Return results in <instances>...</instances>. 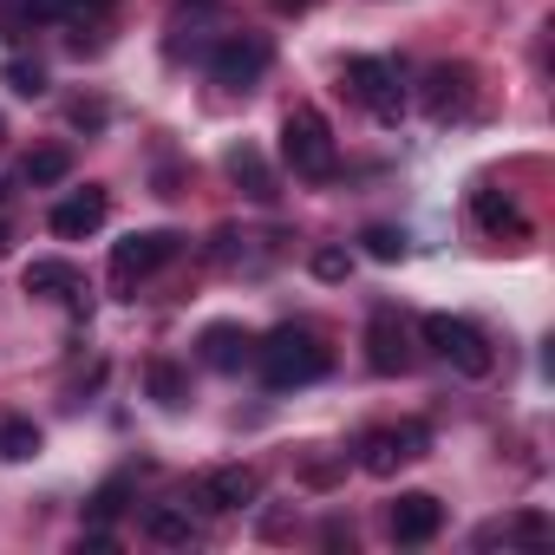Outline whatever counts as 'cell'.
<instances>
[{"label":"cell","mask_w":555,"mask_h":555,"mask_svg":"<svg viewBox=\"0 0 555 555\" xmlns=\"http://www.w3.org/2000/svg\"><path fill=\"white\" fill-rule=\"evenodd\" d=\"M425 347L438 353V360H451L457 373H470V379H483L490 366H496V353H490V340H483V327H470V321H457V314H425Z\"/></svg>","instance_id":"3"},{"label":"cell","mask_w":555,"mask_h":555,"mask_svg":"<svg viewBox=\"0 0 555 555\" xmlns=\"http://www.w3.org/2000/svg\"><path fill=\"white\" fill-rule=\"evenodd\" d=\"M73 125H79V131H99V125H105V105H99V99H79V105H73Z\"/></svg>","instance_id":"27"},{"label":"cell","mask_w":555,"mask_h":555,"mask_svg":"<svg viewBox=\"0 0 555 555\" xmlns=\"http://www.w3.org/2000/svg\"><path fill=\"white\" fill-rule=\"evenodd\" d=\"M340 86H347L379 125H399V118H405V92H399V73H392L386 60H347Z\"/></svg>","instance_id":"6"},{"label":"cell","mask_w":555,"mask_h":555,"mask_svg":"<svg viewBox=\"0 0 555 555\" xmlns=\"http://www.w3.org/2000/svg\"><path fill=\"white\" fill-rule=\"evenodd\" d=\"M21 14H34V21H66L73 0H21Z\"/></svg>","instance_id":"26"},{"label":"cell","mask_w":555,"mask_h":555,"mask_svg":"<svg viewBox=\"0 0 555 555\" xmlns=\"http://www.w3.org/2000/svg\"><path fill=\"white\" fill-rule=\"evenodd\" d=\"M196 353H203L209 373H242V366H255V334L235 327V321H216V327H203Z\"/></svg>","instance_id":"10"},{"label":"cell","mask_w":555,"mask_h":555,"mask_svg":"<svg viewBox=\"0 0 555 555\" xmlns=\"http://www.w3.org/2000/svg\"><path fill=\"white\" fill-rule=\"evenodd\" d=\"M0 255H8V229H0Z\"/></svg>","instance_id":"29"},{"label":"cell","mask_w":555,"mask_h":555,"mask_svg":"<svg viewBox=\"0 0 555 555\" xmlns=\"http://www.w3.org/2000/svg\"><path fill=\"white\" fill-rule=\"evenodd\" d=\"M105 216H112L105 190H79V196H66L47 222H53V235H60V242H86L92 229H105Z\"/></svg>","instance_id":"12"},{"label":"cell","mask_w":555,"mask_h":555,"mask_svg":"<svg viewBox=\"0 0 555 555\" xmlns=\"http://www.w3.org/2000/svg\"><path fill=\"white\" fill-rule=\"evenodd\" d=\"M470 209H477V222H483L490 235H522V216H516V203H509V196L477 190V196H470Z\"/></svg>","instance_id":"18"},{"label":"cell","mask_w":555,"mask_h":555,"mask_svg":"<svg viewBox=\"0 0 555 555\" xmlns=\"http://www.w3.org/2000/svg\"><path fill=\"white\" fill-rule=\"evenodd\" d=\"M190 8H216V0H190Z\"/></svg>","instance_id":"30"},{"label":"cell","mask_w":555,"mask_h":555,"mask_svg":"<svg viewBox=\"0 0 555 555\" xmlns=\"http://www.w3.org/2000/svg\"><path fill=\"white\" fill-rule=\"evenodd\" d=\"M138 529H144L151 542H164V548H190V542H196V522H190V509H177V503H151Z\"/></svg>","instance_id":"15"},{"label":"cell","mask_w":555,"mask_h":555,"mask_svg":"<svg viewBox=\"0 0 555 555\" xmlns=\"http://www.w3.org/2000/svg\"><path fill=\"white\" fill-rule=\"evenodd\" d=\"M27 295H40V301H86V282H79V268L73 261H34L27 268Z\"/></svg>","instance_id":"13"},{"label":"cell","mask_w":555,"mask_h":555,"mask_svg":"<svg viewBox=\"0 0 555 555\" xmlns=\"http://www.w3.org/2000/svg\"><path fill=\"white\" fill-rule=\"evenodd\" d=\"M183 248V235H170V229H144V235H125L118 248H112V288L118 295H131L144 274H157L170 255Z\"/></svg>","instance_id":"5"},{"label":"cell","mask_w":555,"mask_h":555,"mask_svg":"<svg viewBox=\"0 0 555 555\" xmlns=\"http://www.w3.org/2000/svg\"><path fill=\"white\" fill-rule=\"evenodd\" d=\"M360 242H366V255H373V261H399V255H405V235H399V229H386V222H373Z\"/></svg>","instance_id":"23"},{"label":"cell","mask_w":555,"mask_h":555,"mask_svg":"<svg viewBox=\"0 0 555 555\" xmlns=\"http://www.w3.org/2000/svg\"><path fill=\"white\" fill-rule=\"evenodd\" d=\"M347 268H353L347 248H321V255H314V274H321V282H347Z\"/></svg>","instance_id":"25"},{"label":"cell","mask_w":555,"mask_h":555,"mask_svg":"<svg viewBox=\"0 0 555 555\" xmlns=\"http://www.w3.org/2000/svg\"><path fill=\"white\" fill-rule=\"evenodd\" d=\"M0 79H8V92H21V99H40L47 92V66L40 60H8V66H0Z\"/></svg>","instance_id":"22"},{"label":"cell","mask_w":555,"mask_h":555,"mask_svg":"<svg viewBox=\"0 0 555 555\" xmlns=\"http://www.w3.org/2000/svg\"><path fill=\"white\" fill-rule=\"evenodd\" d=\"M21 177H27L34 190H47V183H66V177H73V151H66V144H40V151H27Z\"/></svg>","instance_id":"16"},{"label":"cell","mask_w":555,"mask_h":555,"mask_svg":"<svg viewBox=\"0 0 555 555\" xmlns=\"http://www.w3.org/2000/svg\"><path fill=\"white\" fill-rule=\"evenodd\" d=\"M274 8H282V14H308V8H314V0H274Z\"/></svg>","instance_id":"28"},{"label":"cell","mask_w":555,"mask_h":555,"mask_svg":"<svg viewBox=\"0 0 555 555\" xmlns=\"http://www.w3.org/2000/svg\"><path fill=\"white\" fill-rule=\"evenodd\" d=\"M548 542V516H516V522H483L477 542Z\"/></svg>","instance_id":"21"},{"label":"cell","mask_w":555,"mask_h":555,"mask_svg":"<svg viewBox=\"0 0 555 555\" xmlns=\"http://www.w3.org/2000/svg\"><path fill=\"white\" fill-rule=\"evenodd\" d=\"M399 464H405V451H399L392 431H366V438H360V470H366V477H392Z\"/></svg>","instance_id":"19"},{"label":"cell","mask_w":555,"mask_h":555,"mask_svg":"<svg viewBox=\"0 0 555 555\" xmlns=\"http://www.w3.org/2000/svg\"><path fill=\"white\" fill-rule=\"evenodd\" d=\"M470 66H431L425 73V118L431 125H451V118H464L470 112Z\"/></svg>","instance_id":"8"},{"label":"cell","mask_w":555,"mask_h":555,"mask_svg":"<svg viewBox=\"0 0 555 555\" xmlns=\"http://www.w3.org/2000/svg\"><path fill=\"white\" fill-rule=\"evenodd\" d=\"M222 164H229V177L242 183V196H248V203H274V196H282V190H274V170L261 164V151H255V144H235Z\"/></svg>","instance_id":"14"},{"label":"cell","mask_w":555,"mask_h":555,"mask_svg":"<svg viewBox=\"0 0 555 555\" xmlns=\"http://www.w3.org/2000/svg\"><path fill=\"white\" fill-rule=\"evenodd\" d=\"M444 529V503L431 496V490H405L399 503H392V542H431Z\"/></svg>","instance_id":"11"},{"label":"cell","mask_w":555,"mask_h":555,"mask_svg":"<svg viewBox=\"0 0 555 555\" xmlns=\"http://www.w3.org/2000/svg\"><path fill=\"white\" fill-rule=\"evenodd\" d=\"M412 360H418V353H412L405 321H399V314H373V327H366V366L392 379V373H412Z\"/></svg>","instance_id":"9"},{"label":"cell","mask_w":555,"mask_h":555,"mask_svg":"<svg viewBox=\"0 0 555 555\" xmlns=\"http://www.w3.org/2000/svg\"><path fill=\"white\" fill-rule=\"evenodd\" d=\"M255 366L268 379V392H295L334 373V347L314 327H274L268 340H255Z\"/></svg>","instance_id":"1"},{"label":"cell","mask_w":555,"mask_h":555,"mask_svg":"<svg viewBox=\"0 0 555 555\" xmlns=\"http://www.w3.org/2000/svg\"><path fill=\"white\" fill-rule=\"evenodd\" d=\"M255 496H261V477H255L248 464H222V470H203V477H196V503H203L209 516L248 509Z\"/></svg>","instance_id":"7"},{"label":"cell","mask_w":555,"mask_h":555,"mask_svg":"<svg viewBox=\"0 0 555 555\" xmlns=\"http://www.w3.org/2000/svg\"><path fill=\"white\" fill-rule=\"evenodd\" d=\"M282 157H288V170H295V177L327 183V177H334V164H340L334 125H327L314 105H295V112L282 118Z\"/></svg>","instance_id":"2"},{"label":"cell","mask_w":555,"mask_h":555,"mask_svg":"<svg viewBox=\"0 0 555 555\" xmlns=\"http://www.w3.org/2000/svg\"><path fill=\"white\" fill-rule=\"evenodd\" d=\"M144 392H151L157 405H170V412H177V405L190 399V373H183L177 360H151V366H144Z\"/></svg>","instance_id":"17"},{"label":"cell","mask_w":555,"mask_h":555,"mask_svg":"<svg viewBox=\"0 0 555 555\" xmlns=\"http://www.w3.org/2000/svg\"><path fill=\"white\" fill-rule=\"evenodd\" d=\"M392 438H399V451H405V464H412V457H425V444H431V431H425L418 418H405V425H392Z\"/></svg>","instance_id":"24"},{"label":"cell","mask_w":555,"mask_h":555,"mask_svg":"<svg viewBox=\"0 0 555 555\" xmlns=\"http://www.w3.org/2000/svg\"><path fill=\"white\" fill-rule=\"evenodd\" d=\"M40 451V425L34 418H0V457L8 464H27Z\"/></svg>","instance_id":"20"},{"label":"cell","mask_w":555,"mask_h":555,"mask_svg":"<svg viewBox=\"0 0 555 555\" xmlns=\"http://www.w3.org/2000/svg\"><path fill=\"white\" fill-rule=\"evenodd\" d=\"M268 60H274V47L261 34H222L209 47V79L229 86V92H255L261 73H268Z\"/></svg>","instance_id":"4"}]
</instances>
